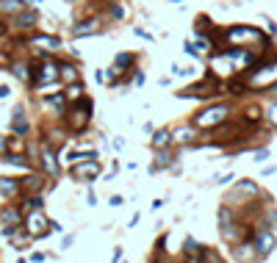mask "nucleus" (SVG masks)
<instances>
[{
    "mask_svg": "<svg viewBox=\"0 0 277 263\" xmlns=\"http://www.w3.org/2000/svg\"><path fill=\"white\" fill-rule=\"evenodd\" d=\"M42 158H45V166H47V172H50V174H58V164H56V155H53V150H47V147H45Z\"/></svg>",
    "mask_w": 277,
    "mask_h": 263,
    "instance_id": "nucleus-21",
    "label": "nucleus"
},
{
    "mask_svg": "<svg viewBox=\"0 0 277 263\" xmlns=\"http://www.w3.org/2000/svg\"><path fill=\"white\" fill-rule=\"evenodd\" d=\"M72 174H75L78 180H94L100 174V164L97 161H75V166H72Z\"/></svg>",
    "mask_w": 277,
    "mask_h": 263,
    "instance_id": "nucleus-4",
    "label": "nucleus"
},
{
    "mask_svg": "<svg viewBox=\"0 0 277 263\" xmlns=\"http://www.w3.org/2000/svg\"><path fill=\"white\" fill-rule=\"evenodd\" d=\"M11 72H14L19 80H31V72H28V67H25V64H14V67H11Z\"/></svg>",
    "mask_w": 277,
    "mask_h": 263,
    "instance_id": "nucleus-24",
    "label": "nucleus"
},
{
    "mask_svg": "<svg viewBox=\"0 0 277 263\" xmlns=\"http://www.w3.org/2000/svg\"><path fill=\"white\" fill-rule=\"evenodd\" d=\"M6 150V139H0V152H3Z\"/></svg>",
    "mask_w": 277,
    "mask_h": 263,
    "instance_id": "nucleus-38",
    "label": "nucleus"
},
{
    "mask_svg": "<svg viewBox=\"0 0 277 263\" xmlns=\"http://www.w3.org/2000/svg\"><path fill=\"white\" fill-rule=\"evenodd\" d=\"M31 80L33 83H50V80H58V67L53 64V61H45L39 70H33V75H31Z\"/></svg>",
    "mask_w": 277,
    "mask_h": 263,
    "instance_id": "nucleus-7",
    "label": "nucleus"
},
{
    "mask_svg": "<svg viewBox=\"0 0 277 263\" xmlns=\"http://www.w3.org/2000/svg\"><path fill=\"white\" fill-rule=\"evenodd\" d=\"M67 125H70V130H83L86 125H89V103H83V108H72L67 114Z\"/></svg>",
    "mask_w": 277,
    "mask_h": 263,
    "instance_id": "nucleus-6",
    "label": "nucleus"
},
{
    "mask_svg": "<svg viewBox=\"0 0 277 263\" xmlns=\"http://www.w3.org/2000/svg\"><path fill=\"white\" fill-rule=\"evenodd\" d=\"M127 64H133V56H131V53H119V56L114 58V70H119V67H127Z\"/></svg>",
    "mask_w": 277,
    "mask_h": 263,
    "instance_id": "nucleus-23",
    "label": "nucleus"
},
{
    "mask_svg": "<svg viewBox=\"0 0 277 263\" xmlns=\"http://www.w3.org/2000/svg\"><path fill=\"white\" fill-rule=\"evenodd\" d=\"M31 45H33V47H39V50L53 53V50H58V47H61V39H58V36H42V33H39V36H33V39H31Z\"/></svg>",
    "mask_w": 277,
    "mask_h": 263,
    "instance_id": "nucleus-10",
    "label": "nucleus"
},
{
    "mask_svg": "<svg viewBox=\"0 0 277 263\" xmlns=\"http://www.w3.org/2000/svg\"><path fill=\"white\" fill-rule=\"evenodd\" d=\"M274 92H277V86H274Z\"/></svg>",
    "mask_w": 277,
    "mask_h": 263,
    "instance_id": "nucleus-40",
    "label": "nucleus"
},
{
    "mask_svg": "<svg viewBox=\"0 0 277 263\" xmlns=\"http://www.w3.org/2000/svg\"><path fill=\"white\" fill-rule=\"evenodd\" d=\"M247 122H261V111L258 108H249L247 111Z\"/></svg>",
    "mask_w": 277,
    "mask_h": 263,
    "instance_id": "nucleus-28",
    "label": "nucleus"
},
{
    "mask_svg": "<svg viewBox=\"0 0 277 263\" xmlns=\"http://www.w3.org/2000/svg\"><path fill=\"white\" fill-rule=\"evenodd\" d=\"M23 188H25V191H42V188H45V178H42V174H31V178H25Z\"/></svg>",
    "mask_w": 277,
    "mask_h": 263,
    "instance_id": "nucleus-18",
    "label": "nucleus"
},
{
    "mask_svg": "<svg viewBox=\"0 0 277 263\" xmlns=\"http://www.w3.org/2000/svg\"><path fill=\"white\" fill-rule=\"evenodd\" d=\"M92 33H100V19H86L72 28V36H92Z\"/></svg>",
    "mask_w": 277,
    "mask_h": 263,
    "instance_id": "nucleus-11",
    "label": "nucleus"
},
{
    "mask_svg": "<svg viewBox=\"0 0 277 263\" xmlns=\"http://www.w3.org/2000/svg\"><path fill=\"white\" fill-rule=\"evenodd\" d=\"M17 191H19V183H17V180L0 178V194H6V197H14Z\"/></svg>",
    "mask_w": 277,
    "mask_h": 263,
    "instance_id": "nucleus-19",
    "label": "nucleus"
},
{
    "mask_svg": "<svg viewBox=\"0 0 277 263\" xmlns=\"http://www.w3.org/2000/svg\"><path fill=\"white\" fill-rule=\"evenodd\" d=\"M272 249H274V235H272V233H261L258 241H255V252L263 258V255H269Z\"/></svg>",
    "mask_w": 277,
    "mask_h": 263,
    "instance_id": "nucleus-13",
    "label": "nucleus"
},
{
    "mask_svg": "<svg viewBox=\"0 0 277 263\" xmlns=\"http://www.w3.org/2000/svg\"><path fill=\"white\" fill-rule=\"evenodd\" d=\"M191 139V133H188V127H180L178 133H175V141H180V144H183V141H188Z\"/></svg>",
    "mask_w": 277,
    "mask_h": 263,
    "instance_id": "nucleus-26",
    "label": "nucleus"
},
{
    "mask_svg": "<svg viewBox=\"0 0 277 263\" xmlns=\"http://www.w3.org/2000/svg\"><path fill=\"white\" fill-rule=\"evenodd\" d=\"M6 147H9V150H23V141L11 139V141H6Z\"/></svg>",
    "mask_w": 277,
    "mask_h": 263,
    "instance_id": "nucleus-32",
    "label": "nucleus"
},
{
    "mask_svg": "<svg viewBox=\"0 0 277 263\" xmlns=\"http://www.w3.org/2000/svg\"><path fill=\"white\" fill-rule=\"evenodd\" d=\"M25 0H0V14H6V17H14L19 14V11L25 9Z\"/></svg>",
    "mask_w": 277,
    "mask_h": 263,
    "instance_id": "nucleus-14",
    "label": "nucleus"
},
{
    "mask_svg": "<svg viewBox=\"0 0 277 263\" xmlns=\"http://www.w3.org/2000/svg\"><path fill=\"white\" fill-rule=\"evenodd\" d=\"M47 103H50V105H56V108H64V97H61V94H58V97H50Z\"/></svg>",
    "mask_w": 277,
    "mask_h": 263,
    "instance_id": "nucleus-30",
    "label": "nucleus"
},
{
    "mask_svg": "<svg viewBox=\"0 0 277 263\" xmlns=\"http://www.w3.org/2000/svg\"><path fill=\"white\" fill-rule=\"evenodd\" d=\"M36 11H28V9H23L19 14H14V25L17 28H23V31H28V28H33L36 25Z\"/></svg>",
    "mask_w": 277,
    "mask_h": 263,
    "instance_id": "nucleus-12",
    "label": "nucleus"
},
{
    "mask_svg": "<svg viewBox=\"0 0 277 263\" xmlns=\"http://www.w3.org/2000/svg\"><path fill=\"white\" fill-rule=\"evenodd\" d=\"M219 222H222V233H225V238L233 241V233H230L233 216H230V211H227V208H222V211H219Z\"/></svg>",
    "mask_w": 277,
    "mask_h": 263,
    "instance_id": "nucleus-16",
    "label": "nucleus"
},
{
    "mask_svg": "<svg viewBox=\"0 0 277 263\" xmlns=\"http://www.w3.org/2000/svg\"><path fill=\"white\" fill-rule=\"evenodd\" d=\"M3 222H14V225H17V222H19V213L14 211V208H9V211H3Z\"/></svg>",
    "mask_w": 277,
    "mask_h": 263,
    "instance_id": "nucleus-25",
    "label": "nucleus"
},
{
    "mask_svg": "<svg viewBox=\"0 0 277 263\" xmlns=\"http://www.w3.org/2000/svg\"><path fill=\"white\" fill-rule=\"evenodd\" d=\"M249 255H252V244H244V247L239 249V258H244V260H247Z\"/></svg>",
    "mask_w": 277,
    "mask_h": 263,
    "instance_id": "nucleus-29",
    "label": "nucleus"
},
{
    "mask_svg": "<svg viewBox=\"0 0 277 263\" xmlns=\"http://www.w3.org/2000/svg\"><path fill=\"white\" fill-rule=\"evenodd\" d=\"M277 83V61L261 67L258 72H252V75L247 78V86L249 89H266V86Z\"/></svg>",
    "mask_w": 277,
    "mask_h": 263,
    "instance_id": "nucleus-2",
    "label": "nucleus"
},
{
    "mask_svg": "<svg viewBox=\"0 0 277 263\" xmlns=\"http://www.w3.org/2000/svg\"><path fill=\"white\" fill-rule=\"evenodd\" d=\"M0 97H9V86H0Z\"/></svg>",
    "mask_w": 277,
    "mask_h": 263,
    "instance_id": "nucleus-35",
    "label": "nucleus"
},
{
    "mask_svg": "<svg viewBox=\"0 0 277 263\" xmlns=\"http://www.w3.org/2000/svg\"><path fill=\"white\" fill-rule=\"evenodd\" d=\"M227 105H214V108H205V111H200L197 117H194V125L197 127H216V125H222L227 119Z\"/></svg>",
    "mask_w": 277,
    "mask_h": 263,
    "instance_id": "nucleus-3",
    "label": "nucleus"
},
{
    "mask_svg": "<svg viewBox=\"0 0 277 263\" xmlns=\"http://www.w3.org/2000/svg\"><path fill=\"white\" fill-rule=\"evenodd\" d=\"M80 92H83V89H80V86H75V83H72L70 89H67V97H70V100H78V97H80Z\"/></svg>",
    "mask_w": 277,
    "mask_h": 263,
    "instance_id": "nucleus-27",
    "label": "nucleus"
},
{
    "mask_svg": "<svg viewBox=\"0 0 277 263\" xmlns=\"http://www.w3.org/2000/svg\"><path fill=\"white\" fill-rule=\"evenodd\" d=\"M222 36L227 39L233 47H247V45H263V33L258 28H252V25H233V28H227Z\"/></svg>",
    "mask_w": 277,
    "mask_h": 263,
    "instance_id": "nucleus-1",
    "label": "nucleus"
},
{
    "mask_svg": "<svg viewBox=\"0 0 277 263\" xmlns=\"http://www.w3.org/2000/svg\"><path fill=\"white\" fill-rule=\"evenodd\" d=\"M58 78H61L64 83H75V80H78V70L72 64H64V67H58Z\"/></svg>",
    "mask_w": 277,
    "mask_h": 263,
    "instance_id": "nucleus-17",
    "label": "nucleus"
},
{
    "mask_svg": "<svg viewBox=\"0 0 277 263\" xmlns=\"http://www.w3.org/2000/svg\"><path fill=\"white\" fill-rule=\"evenodd\" d=\"M31 3H33V6H36V3H42V0H31Z\"/></svg>",
    "mask_w": 277,
    "mask_h": 263,
    "instance_id": "nucleus-39",
    "label": "nucleus"
},
{
    "mask_svg": "<svg viewBox=\"0 0 277 263\" xmlns=\"http://www.w3.org/2000/svg\"><path fill=\"white\" fill-rule=\"evenodd\" d=\"M25 225H28V233L36 235V238L50 230V222H47V216H45L42 211H39V208H33V213L28 216V222H25Z\"/></svg>",
    "mask_w": 277,
    "mask_h": 263,
    "instance_id": "nucleus-5",
    "label": "nucleus"
},
{
    "mask_svg": "<svg viewBox=\"0 0 277 263\" xmlns=\"http://www.w3.org/2000/svg\"><path fill=\"white\" fill-rule=\"evenodd\" d=\"M136 31V36H141V39H147V42H153V33H147L144 28H133Z\"/></svg>",
    "mask_w": 277,
    "mask_h": 263,
    "instance_id": "nucleus-31",
    "label": "nucleus"
},
{
    "mask_svg": "<svg viewBox=\"0 0 277 263\" xmlns=\"http://www.w3.org/2000/svg\"><path fill=\"white\" fill-rule=\"evenodd\" d=\"M269 158V150H258L255 152V161H266Z\"/></svg>",
    "mask_w": 277,
    "mask_h": 263,
    "instance_id": "nucleus-33",
    "label": "nucleus"
},
{
    "mask_svg": "<svg viewBox=\"0 0 277 263\" xmlns=\"http://www.w3.org/2000/svg\"><path fill=\"white\" fill-rule=\"evenodd\" d=\"M11 125H14V130H17V133H25V130H28V119H25L23 108H17V111H14V119H11Z\"/></svg>",
    "mask_w": 277,
    "mask_h": 263,
    "instance_id": "nucleus-20",
    "label": "nucleus"
},
{
    "mask_svg": "<svg viewBox=\"0 0 277 263\" xmlns=\"http://www.w3.org/2000/svg\"><path fill=\"white\" fill-rule=\"evenodd\" d=\"M214 89H216V80L214 78H208L205 83H197V86H191L186 94H194V97H208V94H214Z\"/></svg>",
    "mask_w": 277,
    "mask_h": 263,
    "instance_id": "nucleus-15",
    "label": "nucleus"
},
{
    "mask_svg": "<svg viewBox=\"0 0 277 263\" xmlns=\"http://www.w3.org/2000/svg\"><path fill=\"white\" fill-rule=\"evenodd\" d=\"M258 197V186L252 183V180H241L239 186L230 191V202H241V200H252Z\"/></svg>",
    "mask_w": 277,
    "mask_h": 263,
    "instance_id": "nucleus-8",
    "label": "nucleus"
},
{
    "mask_svg": "<svg viewBox=\"0 0 277 263\" xmlns=\"http://www.w3.org/2000/svg\"><path fill=\"white\" fill-rule=\"evenodd\" d=\"M211 70L216 72V75H233V70H236V67H233V61H230V58H227V53H219V56H214L211 58Z\"/></svg>",
    "mask_w": 277,
    "mask_h": 263,
    "instance_id": "nucleus-9",
    "label": "nucleus"
},
{
    "mask_svg": "<svg viewBox=\"0 0 277 263\" xmlns=\"http://www.w3.org/2000/svg\"><path fill=\"white\" fill-rule=\"evenodd\" d=\"M153 144L158 147V150H161V147H166V144H169V130H158L153 136Z\"/></svg>",
    "mask_w": 277,
    "mask_h": 263,
    "instance_id": "nucleus-22",
    "label": "nucleus"
},
{
    "mask_svg": "<svg viewBox=\"0 0 277 263\" xmlns=\"http://www.w3.org/2000/svg\"><path fill=\"white\" fill-rule=\"evenodd\" d=\"M6 33H9V28H6L3 23H0V36H6Z\"/></svg>",
    "mask_w": 277,
    "mask_h": 263,
    "instance_id": "nucleus-36",
    "label": "nucleus"
},
{
    "mask_svg": "<svg viewBox=\"0 0 277 263\" xmlns=\"http://www.w3.org/2000/svg\"><path fill=\"white\" fill-rule=\"evenodd\" d=\"M0 64H9V56H3V53H0Z\"/></svg>",
    "mask_w": 277,
    "mask_h": 263,
    "instance_id": "nucleus-37",
    "label": "nucleus"
},
{
    "mask_svg": "<svg viewBox=\"0 0 277 263\" xmlns=\"http://www.w3.org/2000/svg\"><path fill=\"white\" fill-rule=\"evenodd\" d=\"M269 117H272V122H274V127H277V103L269 108Z\"/></svg>",
    "mask_w": 277,
    "mask_h": 263,
    "instance_id": "nucleus-34",
    "label": "nucleus"
}]
</instances>
